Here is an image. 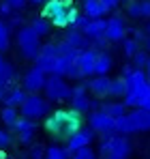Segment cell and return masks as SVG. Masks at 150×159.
Returning a JSON list of instances; mask_svg holds the SVG:
<instances>
[{
    "label": "cell",
    "mask_w": 150,
    "mask_h": 159,
    "mask_svg": "<svg viewBox=\"0 0 150 159\" xmlns=\"http://www.w3.org/2000/svg\"><path fill=\"white\" fill-rule=\"evenodd\" d=\"M45 129L50 135L58 140H69L79 129H84V118H82V114H77L73 110H56L54 114L47 116Z\"/></svg>",
    "instance_id": "1"
},
{
    "label": "cell",
    "mask_w": 150,
    "mask_h": 159,
    "mask_svg": "<svg viewBox=\"0 0 150 159\" xmlns=\"http://www.w3.org/2000/svg\"><path fill=\"white\" fill-rule=\"evenodd\" d=\"M126 95H125V106L126 107H146L150 99V82L146 80V73L144 71H133L131 75H126Z\"/></svg>",
    "instance_id": "2"
},
{
    "label": "cell",
    "mask_w": 150,
    "mask_h": 159,
    "mask_svg": "<svg viewBox=\"0 0 150 159\" xmlns=\"http://www.w3.org/2000/svg\"><path fill=\"white\" fill-rule=\"evenodd\" d=\"M116 127L120 135H131V133L150 131V112L146 107H137L126 112L120 120H116Z\"/></svg>",
    "instance_id": "3"
},
{
    "label": "cell",
    "mask_w": 150,
    "mask_h": 159,
    "mask_svg": "<svg viewBox=\"0 0 150 159\" xmlns=\"http://www.w3.org/2000/svg\"><path fill=\"white\" fill-rule=\"evenodd\" d=\"M131 140L126 135H109V138H101L99 144V155L103 159H129L131 157Z\"/></svg>",
    "instance_id": "4"
},
{
    "label": "cell",
    "mask_w": 150,
    "mask_h": 159,
    "mask_svg": "<svg viewBox=\"0 0 150 159\" xmlns=\"http://www.w3.org/2000/svg\"><path fill=\"white\" fill-rule=\"evenodd\" d=\"M15 41H17V50L20 54L28 58V60H37L39 54H41V37L32 30L30 26H22L15 34Z\"/></svg>",
    "instance_id": "5"
},
{
    "label": "cell",
    "mask_w": 150,
    "mask_h": 159,
    "mask_svg": "<svg viewBox=\"0 0 150 159\" xmlns=\"http://www.w3.org/2000/svg\"><path fill=\"white\" fill-rule=\"evenodd\" d=\"M45 99L47 101H54V103H62V101H71L73 97V86L60 75H47V82H45Z\"/></svg>",
    "instance_id": "6"
},
{
    "label": "cell",
    "mask_w": 150,
    "mask_h": 159,
    "mask_svg": "<svg viewBox=\"0 0 150 159\" xmlns=\"http://www.w3.org/2000/svg\"><path fill=\"white\" fill-rule=\"evenodd\" d=\"M47 114H50V101L41 95H28L24 106L20 107V116H24L28 120H39Z\"/></svg>",
    "instance_id": "7"
},
{
    "label": "cell",
    "mask_w": 150,
    "mask_h": 159,
    "mask_svg": "<svg viewBox=\"0 0 150 159\" xmlns=\"http://www.w3.org/2000/svg\"><path fill=\"white\" fill-rule=\"evenodd\" d=\"M88 127L92 129L95 133H99L101 138H109V135H116L118 133V127H116V120L112 116H107L105 112H92L88 116Z\"/></svg>",
    "instance_id": "8"
},
{
    "label": "cell",
    "mask_w": 150,
    "mask_h": 159,
    "mask_svg": "<svg viewBox=\"0 0 150 159\" xmlns=\"http://www.w3.org/2000/svg\"><path fill=\"white\" fill-rule=\"evenodd\" d=\"M45 82H47V75L39 69V67H30L24 73V80H22V88H24L28 95H39L43 88H45Z\"/></svg>",
    "instance_id": "9"
},
{
    "label": "cell",
    "mask_w": 150,
    "mask_h": 159,
    "mask_svg": "<svg viewBox=\"0 0 150 159\" xmlns=\"http://www.w3.org/2000/svg\"><path fill=\"white\" fill-rule=\"evenodd\" d=\"M95 135L97 133L92 131L90 127H84V129H79V131L75 133V135H71L69 140H67V153L69 155H73V153H77V151H82V148H88L90 144H92V140H95Z\"/></svg>",
    "instance_id": "10"
},
{
    "label": "cell",
    "mask_w": 150,
    "mask_h": 159,
    "mask_svg": "<svg viewBox=\"0 0 150 159\" xmlns=\"http://www.w3.org/2000/svg\"><path fill=\"white\" fill-rule=\"evenodd\" d=\"M105 39L109 43H118L126 39V24L120 15H112L107 20V30H105Z\"/></svg>",
    "instance_id": "11"
},
{
    "label": "cell",
    "mask_w": 150,
    "mask_h": 159,
    "mask_svg": "<svg viewBox=\"0 0 150 159\" xmlns=\"http://www.w3.org/2000/svg\"><path fill=\"white\" fill-rule=\"evenodd\" d=\"M97 56H99V52H95V50H86V52H79V54H77L75 65H77V71H79V75H82V78H90V75H95Z\"/></svg>",
    "instance_id": "12"
},
{
    "label": "cell",
    "mask_w": 150,
    "mask_h": 159,
    "mask_svg": "<svg viewBox=\"0 0 150 159\" xmlns=\"http://www.w3.org/2000/svg\"><path fill=\"white\" fill-rule=\"evenodd\" d=\"M15 133H17V140L20 144L24 146H32V140H34V133H37V123L34 120H28L24 116H20V120L15 123Z\"/></svg>",
    "instance_id": "13"
},
{
    "label": "cell",
    "mask_w": 150,
    "mask_h": 159,
    "mask_svg": "<svg viewBox=\"0 0 150 159\" xmlns=\"http://www.w3.org/2000/svg\"><path fill=\"white\" fill-rule=\"evenodd\" d=\"M86 84H88V93H90L92 97H97V99H105V97H109L112 78H107V75H95L92 80H88Z\"/></svg>",
    "instance_id": "14"
},
{
    "label": "cell",
    "mask_w": 150,
    "mask_h": 159,
    "mask_svg": "<svg viewBox=\"0 0 150 159\" xmlns=\"http://www.w3.org/2000/svg\"><path fill=\"white\" fill-rule=\"evenodd\" d=\"M71 110L77 112V114H86V112H97L101 110V103L97 99H90L88 95H73L71 97Z\"/></svg>",
    "instance_id": "15"
},
{
    "label": "cell",
    "mask_w": 150,
    "mask_h": 159,
    "mask_svg": "<svg viewBox=\"0 0 150 159\" xmlns=\"http://www.w3.org/2000/svg\"><path fill=\"white\" fill-rule=\"evenodd\" d=\"M64 41L73 48L75 52H86V50H92V41L84 34V32H79V30H73V28H69L67 30V34H64Z\"/></svg>",
    "instance_id": "16"
},
{
    "label": "cell",
    "mask_w": 150,
    "mask_h": 159,
    "mask_svg": "<svg viewBox=\"0 0 150 159\" xmlns=\"http://www.w3.org/2000/svg\"><path fill=\"white\" fill-rule=\"evenodd\" d=\"M28 99V93H26L24 88H20V86H13V88H9L7 93H4V97H2V103L7 107H22L24 106V101Z\"/></svg>",
    "instance_id": "17"
},
{
    "label": "cell",
    "mask_w": 150,
    "mask_h": 159,
    "mask_svg": "<svg viewBox=\"0 0 150 159\" xmlns=\"http://www.w3.org/2000/svg\"><path fill=\"white\" fill-rule=\"evenodd\" d=\"M82 13L88 20H101L105 15V7L101 0H82Z\"/></svg>",
    "instance_id": "18"
},
{
    "label": "cell",
    "mask_w": 150,
    "mask_h": 159,
    "mask_svg": "<svg viewBox=\"0 0 150 159\" xmlns=\"http://www.w3.org/2000/svg\"><path fill=\"white\" fill-rule=\"evenodd\" d=\"M69 7H71L69 0H50V2L43 7V17H47L51 22V20H56L58 15H62Z\"/></svg>",
    "instance_id": "19"
},
{
    "label": "cell",
    "mask_w": 150,
    "mask_h": 159,
    "mask_svg": "<svg viewBox=\"0 0 150 159\" xmlns=\"http://www.w3.org/2000/svg\"><path fill=\"white\" fill-rule=\"evenodd\" d=\"M105 30H107V20L101 17V20H90V24L86 26L84 34H86L90 41H97V39H103V37H105Z\"/></svg>",
    "instance_id": "20"
},
{
    "label": "cell",
    "mask_w": 150,
    "mask_h": 159,
    "mask_svg": "<svg viewBox=\"0 0 150 159\" xmlns=\"http://www.w3.org/2000/svg\"><path fill=\"white\" fill-rule=\"evenodd\" d=\"M101 112H105V114L112 116L114 120H120L129 110H126L125 101H105V103H101Z\"/></svg>",
    "instance_id": "21"
},
{
    "label": "cell",
    "mask_w": 150,
    "mask_h": 159,
    "mask_svg": "<svg viewBox=\"0 0 150 159\" xmlns=\"http://www.w3.org/2000/svg\"><path fill=\"white\" fill-rule=\"evenodd\" d=\"M114 67V58L107 52H99L97 56V67H95V75H107Z\"/></svg>",
    "instance_id": "22"
},
{
    "label": "cell",
    "mask_w": 150,
    "mask_h": 159,
    "mask_svg": "<svg viewBox=\"0 0 150 159\" xmlns=\"http://www.w3.org/2000/svg\"><path fill=\"white\" fill-rule=\"evenodd\" d=\"M126 95V80L120 75V78L112 80V86H109V97L112 99H116V101H120V99H125Z\"/></svg>",
    "instance_id": "23"
},
{
    "label": "cell",
    "mask_w": 150,
    "mask_h": 159,
    "mask_svg": "<svg viewBox=\"0 0 150 159\" xmlns=\"http://www.w3.org/2000/svg\"><path fill=\"white\" fill-rule=\"evenodd\" d=\"M30 28L39 34V37H45V34H50V30H51V22L47 20V17H34L32 22H30Z\"/></svg>",
    "instance_id": "24"
},
{
    "label": "cell",
    "mask_w": 150,
    "mask_h": 159,
    "mask_svg": "<svg viewBox=\"0 0 150 159\" xmlns=\"http://www.w3.org/2000/svg\"><path fill=\"white\" fill-rule=\"evenodd\" d=\"M0 118H2V123L9 127V129H13L15 127V123L20 120V110H15V107H2V112H0Z\"/></svg>",
    "instance_id": "25"
},
{
    "label": "cell",
    "mask_w": 150,
    "mask_h": 159,
    "mask_svg": "<svg viewBox=\"0 0 150 159\" xmlns=\"http://www.w3.org/2000/svg\"><path fill=\"white\" fill-rule=\"evenodd\" d=\"M11 45V28L4 20H0V54L7 52Z\"/></svg>",
    "instance_id": "26"
},
{
    "label": "cell",
    "mask_w": 150,
    "mask_h": 159,
    "mask_svg": "<svg viewBox=\"0 0 150 159\" xmlns=\"http://www.w3.org/2000/svg\"><path fill=\"white\" fill-rule=\"evenodd\" d=\"M148 58L150 54L144 52V50H139V52L135 54L133 58H131V65H133V69H137V71H144L146 69V65H148Z\"/></svg>",
    "instance_id": "27"
},
{
    "label": "cell",
    "mask_w": 150,
    "mask_h": 159,
    "mask_svg": "<svg viewBox=\"0 0 150 159\" xmlns=\"http://www.w3.org/2000/svg\"><path fill=\"white\" fill-rule=\"evenodd\" d=\"M45 159H71V155L62 146H47L45 148Z\"/></svg>",
    "instance_id": "28"
},
{
    "label": "cell",
    "mask_w": 150,
    "mask_h": 159,
    "mask_svg": "<svg viewBox=\"0 0 150 159\" xmlns=\"http://www.w3.org/2000/svg\"><path fill=\"white\" fill-rule=\"evenodd\" d=\"M122 52H125V56L133 58L135 54L139 52V43H137L135 39H125V41H122Z\"/></svg>",
    "instance_id": "29"
},
{
    "label": "cell",
    "mask_w": 150,
    "mask_h": 159,
    "mask_svg": "<svg viewBox=\"0 0 150 159\" xmlns=\"http://www.w3.org/2000/svg\"><path fill=\"white\" fill-rule=\"evenodd\" d=\"M126 15H129L131 20H139V17H142L139 0H129V2H126Z\"/></svg>",
    "instance_id": "30"
},
{
    "label": "cell",
    "mask_w": 150,
    "mask_h": 159,
    "mask_svg": "<svg viewBox=\"0 0 150 159\" xmlns=\"http://www.w3.org/2000/svg\"><path fill=\"white\" fill-rule=\"evenodd\" d=\"M11 144H13V135H11V131H7V129H0V151L9 148Z\"/></svg>",
    "instance_id": "31"
},
{
    "label": "cell",
    "mask_w": 150,
    "mask_h": 159,
    "mask_svg": "<svg viewBox=\"0 0 150 159\" xmlns=\"http://www.w3.org/2000/svg\"><path fill=\"white\" fill-rule=\"evenodd\" d=\"M39 56H58V43H43L41 45V54Z\"/></svg>",
    "instance_id": "32"
},
{
    "label": "cell",
    "mask_w": 150,
    "mask_h": 159,
    "mask_svg": "<svg viewBox=\"0 0 150 159\" xmlns=\"http://www.w3.org/2000/svg\"><path fill=\"white\" fill-rule=\"evenodd\" d=\"M71 159H97V153L88 146V148H82V151H77L71 155Z\"/></svg>",
    "instance_id": "33"
},
{
    "label": "cell",
    "mask_w": 150,
    "mask_h": 159,
    "mask_svg": "<svg viewBox=\"0 0 150 159\" xmlns=\"http://www.w3.org/2000/svg\"><path fill=\"white\" fill-rule=\"evenodd\" d=\"M30 159H45V146L43 144H32L30 146Z\"/></svg>",
    "instance_id": "34"
},
{
    "label": "cell",
    "mask_w": 150,
    "mask_h": 159,
    "mask_svg": "<svg viewBox=\"0 0 150 159\" xmlns=\"http://www.w3.org/2000/svg\"><path fill=\"white\" fill-rule=\"evenodd\" d=\"M88 24H90V20H88V17H86L84 13H79V17L75 20V24H73V26H71V28H73V30H79V32H84Z\"/></svg>",
    "instance_id": "35"
},
{
    "label": "cell",
    "mask_w": 150,
    "mask_h": 159,
    "mask_svg": "<svg viewBox=\"0 0 150 159\" xmlns=\"http://www.w3.org/2000/svg\"><path fill=\"white\" fill-rule=\"evenodd\" d=\"M103 2V7H105V13H112V11H116L120 4H122V0H101Z\"/></svg>",
    "instance_id": "36"
},
{
    "label": "cell",
    "mask_w": 150,
    "mask_h": 159,
    "mask_svg": "<svg viewBox=\"0 0 150 159\" xmlns=\"http://www.w3.org/2000/svg\"><path fill=\"white\" fill-rule=\"evenodd\" d=\"M139 9H142V17L150 20V0H139Z\"/></svg>",
    "instance_id": "37"
},
{
    "label": "cell",
    "mask_w": 150,
    "mask_h": 159,
    "mask_svg": "<svg viewBox=\"0 0 150 159\" xmlns=\"http://www.w3.org/2000/svg\"><path fill=\"white\" fill-rule=\"evenodd\" d=\"M11 15H13V9L7 2H0V20L2 17H11Z\"/></svg>",
    "instance_id": "38"
},
{
    "label": "cell",
    "mask_w": 150,
    "mask_h": 159,
    "mask_svg": "<svg viewBox=\"0 0 150 159\" xmlns=\"http://www.w3.org/2000/svg\"><path fill=\"white\" fill-rule=\"evenodd\" d=\"M4 2H7L13 11H15V9H24V4L28 2V0H4Z\"/></svg>",
    "instance_id": "39"
},
{
    "label": "cell",
    "mask_w": 150,
    "mask_h": 159,
    "mask_svg": "<svg viewBox=\"0 0 150 159\" xmlns=\"http://www.w3.org/2000/svg\"><path fill=\"white\" fill-rule=\"evenodd\" d=\"M22 22H24V20H22V15H11L7 24H9V28H11V26H20V28H22Z\"/></svg>",
    "instance_id": "40"
},
{
    "label": "cell",
    "mask_w": 150,
    "mask_h": 159,
    "mask_svg": "<svg viewBox=\"0 0 150 159\" xmlns=\"http://www.w3.org/2000/svg\"><path fill=\"white\" fill-rule=\"evenodd\" d=\"M28 2H30V4H41V7H45L50 0H28Z\"/></svg>",
    "instance_id": "41"
},
{
    "label": "cell",
    "mask_w": 150,
    "mask_h": 159,
    "mask_svg": "<svg viewBox=\"0 0 150 159\" xmlns=\"http://www.w3.org/2000/svg\"><path fill=\"white\" fill-rule=\"evenodd\" d=\"M144 73H146V80L150 82V58H148V65H146V69H144Z\"/></svg>",
    "instance_id": "42"
},
{
    "label": "cell",
    "mask_w": 150,
    "mask_h": 159,
    "mask_svg": "<svg viewBox=\"0 0 150 159\" xmlns=\"http://www.w3.org/2000/svg\"><path fill=\"white\" fill-rule=\"evenodd\" d=\"M144 45H146V52L150 54V37H146V41H144Z\"/></svg>",
    "instance_id": "43"
},
{
    "label": "cell",
    "mask_w": 150,
    "mask_h": 159,
    "mask_svg": "<svg viewBox=\"0 0 150 159\" xmlns=\"http://www.w3.org/2000/svg\"><path fill=\"white\" fill-rule=\"evenodd\" d=\"M144 32H146V37H150V22L146 24V30H144Z\"/></svg>",
    "instance_id": "44"
},
{
    "label": "cell",
    "mask_w": 150,
    "mask_h": 159,
    "mask_svg": "<svg viewBox=\"0 0 150 159\" xmlns=\"http://www.w3.org/2000/svg\"><path fill=\"white\" fill-rule=\"evenodd\" d=\"M2 97H4V88L0 86V101H2Z\"/></svg>",
    "instance_id": "45"
},
{
    "label": "cell",
    "mask_w": 150,
    "mask_h": 159,
    "mask_svg": "<svg viewBox=\"0 0 150 159\" xmlns=\"http://www.w3.org/2000/svg\"><path fill=\"white\" fill-rule=\"evenodd\" d=\"M2 65H4V58H2V54H0V69H2Z\"/></svg>",
    "instance_id": "46"
},
{
    "label": "cell",
    "mask_w": 150,
    "mask_h": 159,
    "mask_svg": "<svg viewBox=\"0 0 150 159\" xmlns=\"http://www.w3.org/2000/svg\"><path fill=\"white\" fill-rule=\"evenodd\" d=\"M146 110H148V112H150V99H148V103H146Z\"/></svg>",
    "instance_id": "47"
},
{
    "label": "cell",
    "mask_w": 150,
    "mask_h": 159,
    "mask_svg": "<svg viewBox=\"0 0 150 159\" xmlns=\"http://www.w3.org/2000/svg\"><path fill=\"white\" fill-rule=\"evenodd\" d=\"M4 159H9V157H4Z\"/></svg>",
    "instance_id": "48"
}]
</instances>
